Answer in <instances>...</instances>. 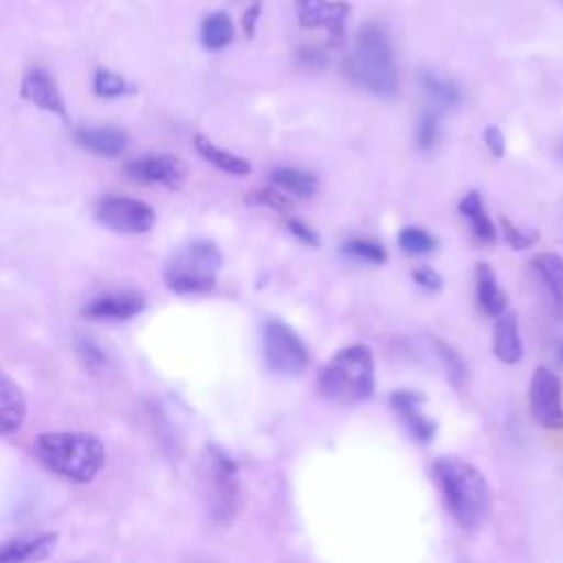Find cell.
I'll use <instances>...</instances> for the list:
<instances>
[{
  "mask_svg": "<svg viewBox=\"0 0 563 563\" xmlns=\"http://www.w3.org/2000/svg\"><path fill=\"white\" fill-rule=\"evenodd\" d=\"M75 141L97 156H119L128 145V134L114 125H84L75 130Z\"/></svg>",
  "mask_w": 563,
  "mask_h": 563,
  "instance_id": "cell-15",
  "label": "cell"
},
{
  "mask_svg": "<svg viewBox=\"0 0 563 563\" xmlns=\"http://www.w3.org/2000/svg\"><path fill=\"white\" fill-rule=\"evenodd\" d=\"M561 150H563V147H561Z\"/></svg>",
  "mask_w": 563,
  "mask_h": 563,
  "instance_id": "cell-40",
  "label": "cell"
},
{
  "mask_svg": "<svg viewBox=\"0 0 563 563\" xmlns=\"http://www.w3.org/2000/svg\"><path fill=\"white\" fill-rule=\"evenodd\" d=\"M433 345H435L438 358L442 361V365H444V369H446L449 380H451L455 387H462L464 380H466V363H464V358L460 356V352H457L455 347H451L449 343L440 341V339H435Z\"/></svg>",
  "mask_w": 563,
  "mask_h": 563,
  "instance_id": "cell-28",
  "label": "cell"
},
{
  "mask_svg": "<svg viewBox=\"0 0 563 563\" xmlns=\"http://www.w3.org/2000/svg\"><path fill=\"white\" fill-rule=\"evenodd\" d=\"M286 227H288V231L301 242V244H306V246H319V235H317V231L310 227V224H306V222H301V220H297V218H288L286 220Z\"/></svg>",
  "mask_w": 563,
  "mask_h": 563,
  "instance_id": "cell-34",
  "label": "cell"
},
{
  "mask_svg": "<svg viewBox=\"0 0 563 563\" xmlns=\"http://www.w3.org/2000/svg\"><path fill=\"white\" fill-rule=\"evenodd\" d=\"M420 84L433 108H453L460 101V88L453 79L438 70H422Z\"/></svg>",
  "mask_w": 563,
  "mask_h": 563,
  "instance_id": "cell-25",
  "label": "cell"
},
{
  "mask_svg": "<svg viewBox=\"0 0 563 563\" xmlns=\"http://www.w3.org/2000/svg\"><path fill=\"white\" fill-rule=\"evenodd\" d=\"M556 361L563 365V341H561L559 347H556Z\"/></svg>",
  "mask_w": 563,
  "mask_h": 563,
  "instance_id": "cell-39",
  "label": "cell"
},
{
  "mask_svg": "<svg viewBox=\"0 0 563 563\" xmlns=\"http://www.w3.org/2000/svg\"><path fill=\"white\" fill-rule=\"evenodd\" d=\"M57 534H40L31 539H18L0 548V561H35L44 559L55 545Z\"/></svg>",
  "mask_w": 563,
  "mask_h": 563,
  "instance_id": "cell-24",
  "label": "cell"
},
{
  "mask_svg": "<svg viewBox=\"0 0 563 563\" xmlns=\"http://www.w3.org/2000/svg\"><path fill=\"white\" fill-rule=\"evenodd\" d=\"M422 402H424V396L413 389H396L389 394V405L400 416V420L407 427V431L411 433V438L427 444L435 438L438 424L433 418H429L422 411Z\"/></svg>",
  "mask_w": 563,
  "mask_h": 563,
  "instance_id": "cell-11",
  "label": "cell"
},
{
  "mask_svg": "<svg viewBox=\"0 0 563 563\" xmlns=\"http://www.w3.org/2000/svg\"><path fill=\"white\" fill-rule=\"evenodd\" d=\"M92 88H95V95L99 97H106V99H112V97H121L128 92V81L112 73V70H106V68H99L95 73V79H92Z\"/></svg>",
  "mask_w": 563,
  "mask_h": 563,
  "instance_id": "cell-31",
  "label": "cell"
},
{
  "mask_svg": "<svg viewBox=\"0 0 563 563\" xmlns=\"http://www.w3.org/2000/svg\"><path fill=\"white\" fill-rule=\"evenodd\" d=\"M125 172L141 183H156L165 187H180L185 180V165L172 154H147L125 165Z\"/></svg>",
  "mask_w": 563,
  "mask_h": 563,
  "instance_id": "cell-12",
  "label": "cell"
},
{
  "mask_svg": "<svg viewBox=\"0 0 563 563\" xmlns=\"http://www.w3.org/2000/svg\"><path fill=\"white\" fill-rule=\"evenodd\" d=\"M495 319L497 321H495V328H493V352H495V356L501 363L515 365L523 356V345H521L517 314L506 308Z\"/></svg>",
  "mask_w": 563,
  "mask_h": 563,
  "instance_id": "cell-16",
  "label": "cell"
},
{
  "mask_svg": "<svg viewBox=\"0 0 563 563\" xmlns=\"http://www.w3.org/2000/svg\"><path fill=\"white\" fill-rule=\"evenodd\" d=\"M33 451L48 471L70 482H90L106 464V449L90 433H42L35 438Z\"/></svg>",
  "mask_w": 563,
  "mask_h": 563,
  "instance_id": "cell-3",
  "label": "cell"
},
{
  "mask_svg": "<svg viewBox=\"0 0 563 563\" xmlns=\"http://www.w3.org/2000/svg\"><path fill=\"white\" fill-rule=\"evenodd\" d=\"M411 275H413V282L424 290L435 292L442 288V275L431 266H418Z\"/></svg>",
  "mask_w": 563,
  "mask_h": 563,
  "instance_id": "cell-35",
  "label": "cell"
},
{
  "mask_svg": "<svg viewBox=\"0 0 563 563\" xmlns=\"http://www.w3.org/2000/svg\"><path fill=\"white\" fill-rule=\"evenodd\" d=\"M235 37V24L229 13L213 11L202 20L200 26V42L207 51H222Z\"/></svg>",
  "mask_w": 563,
  "mask_h": 563,
  "instance_id": "cell-22",
  "label": "cell"
},
{
  "mask_svg": "<svg viewBox=\"0 0 563 563\" xmlns=\"http://www.w3.org/2000/svg\"><path fill=\"white\" fill-rule=\"evenodd\" d=\"M253 200L260 202V205H266L279 213H288L292 209L290 200L279 191V189H260V191H253Z\"/></svg>",
  "mask_w": 563,
  "mask_h": 563,
  "instance_id": "cell-33",
  "label": "cell"
},
{
  "mask_svg": "<svg viewBox=\"0 0 563 563\" xmlns=\"http://www.w3.org/2000/svg\"><path fill=\"white\" fill-rule=\"evenodd\" d=\"M145 308V297L134 290H114L95 297L84 306V314L95 321H125Z\"/></svg>",
  "mask_w": 563,
  "mask_h": 563,
  "instance_id": "cell-13",
  "label": "cell"
},
{
  "mask_svg": "<svg viewBox=\"0 0 563 563\" xmlns=\"http://www.w3.org/2000/svg\"><path fill=\"white\" fill-rule=\"evenodd\" d=\"M433 475L444 504L460 528L475 530L488 521L493 510V490L475 464L455 455H442L433 462Z\"/></svg>",
  "mask_w": 563,
  "mask_h": 563,
  "instance_id": "cell-1",
  "label": "cell"
},
{
  "mask_svg": "<svg viewBox=\"0 0 563 563\" xmlns=\"http://www.w3.org/2000/svg\"><path fill=\"white\" fill-rule=\"evenodd\" d=\"M222 253L211 240H194L165 266V284L178 295L209 292L216 286Z\"/></svg>",
  "mask_w": 563,
  "mask_h": 563,
  "instance_id": "cell-5",
  "label": "cell"
},
{
  "mask_svg": "<svg viewBox=\"0 0 563 563\" xmlns=\"http://www.w3.org/2000/svg\"><path fill=\"white\" fill-rule=\"evenodd\" d=\"M207 508L216 523H231L240 508L238 464L218 446H207Z\"/></svg>",
  "mask_w": 563,
  "mask_h": 563,
  "instance_id": "cell-6",
  "label": "cell"
},
{
  "mask_svg": "<svg viewBox=\"0 0 563 563\" xmlns=\"http://www.w3.org/2000/svg\"><path fill=\"white\" fill-rule=\"evenodd\" d=\"M262 354L271 372L299 376L310 365V350L303 339L284 321L268 319L262 330Z\"/></svg>",
  "mask_w": 563,
  "mask_h": 563,
  "instance_id": "cell-7",
  "label": "cell"
},
{
  "mask_svg": "<svg viewBox=\"0 0 563 563\" xmlns=\"http://www.w3.org/2000/svg\"><path fill=\"white\" fill-rule=\"evenodd\" d=\"M501 233L512 249H528L539 240V231L515 227L508 218H501Z\"/></svg>",
  "mask_w": 563,
  "mask_h": 563,
  "instance_id": "cell-32",
  "label": "cell"
},
{
  "mask_svg": "<svg viewBox=\"0 0 563 563\" xmlns=\"http://www.w3.org/2000/svg\"><path fill=\"white\" fill-rule=\"evenodd\" d=\"M262 15V2L260 0H253L246 11L242 13V29L246 33V37H253L255 35V26H257V20Z\"/></svg>",
  "mask_w": 563,
  "mask_h": 563,
  "instance_id": "cell-38",
  "label": "cell"
},
{
  "mask_svg": "<svg viewBox=\"0 0 563 563\" xmlns=\"http://www.w3.org/2000/svg\"><path fill=\"white\" fill-rule=\"evenodd\" d=\"M297 57H299L301 64L314 66V68H321V66L328 64V53H325L323 48L314 46V44H303V46H299Z\"/></svg>",
  "mask_w": 563,
  "mask_h": 563,
  "instance_id": "cell-36",
  "label": "cell"
},
{
  "mask_svg": "<svg viewBox=\"0 0 563 563\" xmlns=\"http://www.w3.org/2000/svg\"><path fill=\"white\" fill-rule=\"evenodd\" d=\"M475 295H477L479 308L486 314L497 317L506 310V295L504 290H499L495 271L486 262H479L475 266Z\"/></svg>",
  "mask_w": 563,
  "mask_h": 563,
  "instance_id": "cell-19",
  "label": "cell"
},
{
  "mask_svg": "<svg viewBox=\"0 0 563 563\" xmlns=\"http://www.w3.org/2000/svg\"><path fill=\"white\" fill-rule=\"evenodd\" d=\"M295 18L301 29L323 31L330 44H339L345 35L352 4L345 0H292Z\"/></svg>",
  "mask_w": 563,
  "mask_h": 563,
  "instance_id": "cell-10",
  "label": "cell"
},
{
  "mask_svg": "<svg viewBox=\"0 0 563 563\" xmlns=\"http://www.w3.org/2000/svg\"><path fill=\"white\" fill-rule=\"evenodd\" d=\"M530 416L543 429H563V383L556 372L548 367H537L530 376L528 389Z\"/></svg>",
  "mask_w": 563,
  "mask_h": 563,
  "instance_id": "cell-8",
  "label": "cell"
},
{
  "mask_svg": "<svg viewBox=\"0 0 563 563\" xmlns=\"http://www.w3.org/2000/svg\"><path fill=\"white\" fill-rule=\"evenodd\" d=\"M482 136H484V145L488 147V152H490L495 158H504V154H506L504 132H501L497 125H488Z\"/></svg>",
  "mask_w": 563,
  "mask_h": 563,
  "instance_id": "cell-37",
  "label": "cell"
},
{
  "mask_svg": "<svg viewBox=\"0 0 563 563\" xmlns=\"http://www.w3.org/2000/svg\"><path fill=\"white\" fill-rule=\"evenodd\" d=\"M20 95L29 103H33V106H37L46 112H53V114H59V117L66 114L62 92H59L55 79L44 68H29L24 73L22 84H20Z\"/></svg>",
  "mask_w": 563,
  "mask_h": 563,
  "instance_id": "cell-14",
  "label": "cell"
},
{
  "mask_svg": "<svg viewBox=\"0 0 563 563\" xmlns=\"http://www.w3.org/2000/svg\"><path fill=\"white\" fill-rule=\"evenodd\" d=\"M77 356L81 358L84 367L90 374H103L108 369V354L103 352V347L97 341H92L88 336L77 339Z\"/></svg>",
  "mask_w": 563,
  "mask_h": 563,
  "instance_id": "cell-29",
  "label": "cell"
},
{
  "mask_svg": "<svg viewBox=\"0 0 563 563\" xmlns=\"http://www.w3.org/2000/svg\"><path fill=\"white\" fill-rule=\"evenodd\" d=\"M532 271L548 292L554 317L563 319V257L556 253H539L532 257Z\"/></svg>",
  "mask_w": 563,
  "mask_h": 563,
  "instance_id": "cell-18",
  "label": "cell"
},
{
  "mask_svg": "<svg viewBox=\"0 0 563 563\" xmlns=\"http://www.w3.org/2000/svg\"><path fill=\"white\" fill-rule=\"evenodd\" d=\"M97 220L117 233H147L154 222V209L136 198L128 196H106L95 207Z\"/></svg>",
  "mask_w": 563,
  "mask_h": 563,
  "instance_id": "cell-9",
  "label": "cell"
},
{
  "mask_svg": "<svg viewBox=\"0 0 563 563\" xmlns=\"http://www.w3.org/2000/svg\"><path fill=\"white\" fill-rule=\"evenodd\" d=\"M26 418V398L18 383L0 369V435L15 433Z\"/></svg>",
  "mask_w": 563,
  "mask_h": 563,
  "instance_id": "cell-17",
  "label": "cell"
},
{
  "mask_svg": "<svg viewBox=\"0 0 563 563\" xmlns=\"http://www.w3.org/2000/svg\"><path fill=\"white\" fill-rule=\"evenodd\" d=\"M341 251L352 260H361V262H369V264H383L387 260L385 246L369 238H352L343 244Z\"/></svg>",
  "mask_w": 563,
  "mask_h": 563,
  "instance_id": "cell-26",
  "label": "cell"
},
{
  "mask_svg": "<svg viewBox=\"0 0 563 563\" xmlns=\"http://www.w3.org/2000/svg\"><path fill=\"white\" fill-rule=\"evenodd\" d=\"M398 246L409 255H427L438 246V240L420 227H405L398 233Z\"/></svg>",
  "mask_w": 563,
  "mask_h": 563,
  "instance_id": "cell-27",
  "label": "cell"
},
{
  "mask_svg": "<svg viewBox=\"0 0 563 563\" xmlns=\"http://www.w3.org/2000/svg\"><path fill=\"white\" fill-rule=\"evenodd\" d=\"M457 209H460V213L468 220L471 231L475 233V238H479L482 242H495L497 229H495L493 220L488 218V213H486V209H484V202H482V198H479L477 191H468V194L460 200Z\"/></svg>",
  "mask_w": 563,
  "mask_h": 563,
  "instance_id": "cell-23",
  "label": "cell"
},
{
  "mask_svg": "<svg viewBox=\"0 0 563 563\" xmlns=\"http://www.w3.org/2000/svg\"><path fill=\"white\" fill-rule=\"evenodd\" d=\"M194 147L196 152L207 161L211 163L213 167H218L220 172H227L231 176H246L251 172V163L233 152H227L218 145H213L209 139H205L202 134H196L194 136Z\"/></svg>",
  "mask_w": 563,
  "mask_h": 563,
  "instance_id": "cell-20",
  "label": "cell"
},
{
  "mask_svg": "<svg viewBox=\"0 0 563 563\" xmlns=\"http://www.w3.org/2000/svg\"><path fill=\"white\" fill-rule=\"evenodd\" d=\"M440 136V112L438 108H427L422 110L418 125H416V141L420 150H431L438 143Z\"/></svg>",
  "mask_w": 563,
  "mask_h": 563,
  "instance_id": "cell-30",
  "label": "cell"
},
{
  "mask_svg": "<svg viewBox=\"0 0 563 563\" xmlns=\"http://www.w3.org/2000/svg\"><path fill=\"white\" fill-rule=\"evenodd\" d=\"M343 75L374 97H394L398 92L394 51L383 24L367 22L361 26L352 51L343 59Z\"/></svg>",
  "mask_w": 563,
  "mask_h": 563,
  "instance_id": "cell-2",
  "label": "cell"
},
{
  "mask_svg": "<svg viewBox=\"0 0 563 563\" xmlns=\"http://www.w3.org/2000/svg\"><path fill=\"white\" fill-rule=\"evenodd\" d=\"M376 385L374 354L365 343L339 350L319 372V394L336 405H356L367 400Z\"/></svg>",
  "mask_w": 563,
  "mask_h": 563,
  "instance_id": "cell-4",
  "label": "cell"
},
{
  "mask_svg": "<svg viewBox=\"0 0 563 563\" xmlns=\"http://www.w3.org/2000/svg\"><path fill=\"white\" fill-rule=\"evenodd\" d=\"M271 180L277 189L297 196V198H310L319 189V180L312 172L299 169V167H275L271 172Z\"/></svg>",
  "mask_w": 563,
  "mask_h": 563,
  "instance_id": "cell-21",
  "label": "cell"
}]
</instances>
